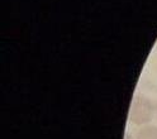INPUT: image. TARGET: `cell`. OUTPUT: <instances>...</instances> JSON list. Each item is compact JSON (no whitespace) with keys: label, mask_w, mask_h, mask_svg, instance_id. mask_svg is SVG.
<instances>
[{"label":"cell","mask_w":157,"mask_h":139,"mask_svg":"<svg viewBox=\"0 0 157 139\" xmlns=\"http://www.w3.org/2000/svg\"><path fill=\"white\" fill-rule=\"evenodd\" d=\"M156 114V106L147 96L136 94L129 109V122L136 126H144Z\"/></svg>","instance_id":"6da1fadb"},{"label":"cell","mask_w":157,"mask_h":139,"mask_svg":"<svg viewBox=\"0 0 157 139\" xmlns=\"http://www.w3.org/2000/svg\"><path fill=\"white\" fill-rule=\"evenodd\" d=\"M136 139H157V126L150 124L141 126L136 134Z\"/></svg>","instance_id":"7a4b0ae2"},{"label":"cell","mask_w":157,"mask_h":139,"mask_svg":"<svg viewBox=\"0 0 157 139\" xmlns=\"http://www.w3.org/2000/svg\"><path fill=\"white\" fill-rule=\"evenodd\" d=\"M156 118H157V104H156Z\"/></svg>","instance_id":"3957f363"}]
</instances>
